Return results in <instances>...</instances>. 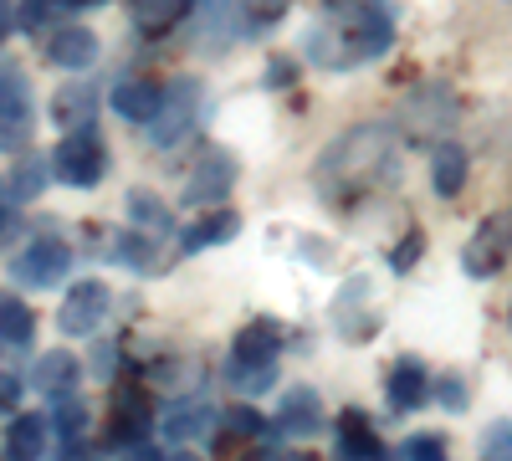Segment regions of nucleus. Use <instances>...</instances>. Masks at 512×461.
I'll return each mask as SVG.
<instances>
[{
	"mask_svg": "<svg viewBox=\"0 0 512 461\" xmlns=\"http://www.w3.org/2000/svg\"><path fill=\"white\" fill-rule=\"evenodd\" d=\"M425 395H431V374H425L420 359H400L390 369V380H384V400H390V410H420Z\"/></svg>",
	"mask_w": 512,
	"mask_h": 461,
	"instance_id": "4468645a",
	"label": "nucleus"
},
{
	"mask_svg": "<svg viewBox=\"0 0 512 461\" xmlns=\"http://www.w3.org/2000/svg\"><path fill=\"white\" fill-rule=\"evenodd\" d=\"M57 6H67V0H21V31H41L52 16H57Z\"/></svg>",
	"mask_w": 512,
	"mask_h": 461,
	"instance_id": "2f4dec72",
	"label": "nucleus"
},
{
	"mask_svg": "<svg viewBox=\"0 0 512 461\" xmlns=\"http://www.w3.org/2000/svg\"><path fill=\"white\" fill-rule=\"evenodd\" d=\"M123 461H164V456H159L149 441H128V446H123Z\"/></svg>",
	"mask_w": 512,
	"mask_h": 461,
	"instance_id": "58836bf2",
	"label": "nucleus"
},
{
	"mask_svg": "<svg viewBox=\"0 0 512 461\" xmlns=\"http://www.w3.org/2000/svg\"><path fill=\"white\" fill-rule=\"evenodd\" d=\"M52 426L62 431V441H77L82 431H88V410H82V400L62 395V400H57V410H52Z\"/></svg>",
	"mask_w": 512,
	"mask_h": 461,
	"instance_id": "cd10ccee",
	"label": "nucleus"
},
{
	"mask_svg": "<svg viewBox=\"0 0 512 461\" xmlns=\"http://www.w3.org/2000/svg\"><path fill=\"white\" fill-rule=\"evenodd\" d=\"M72 272V251L62 241H31L21 257L11 262V282L21 287H57Z\"/></svg>",
	"mask_w": 512,
	"mask_h": 461,
	"instance_id": "1a4fd4ad",
	"label": "nucleus"
},
{
	"mask_svg": "<svg viewBox=\"0 0 512 461\" xmlns=\"http://www.w3.org/2000/svg\"><path fill=\"white\" fill-rule=\"evenodd\" d=\"M210 426H216V410H210V400H200V395L175 400V405L159 410V431H164L169 446H190V441H200Z\"/></svg>",
	"mask_w": 512,
	"mask_h": 461,
	"instance_id": "9b49d317",
	"label": "nucleus"
},
{
	"mask_svg": "<svg viewBox=\"0 0 512 461\" xmlns=\"http://www.w3.org/2000/svg\"><path fill=\"white\" fill-rule=\"evenodd\" d=\"M93 113H98V88L93 82H67V88H57L52 98V123H62V129H93Z\"/></svg>",
	"mask_w": 512,
	"mask_h": 461,
	"instance_id": "dca6fc26",
	"label": "nucleus"
},
{
	"mask_svg": "<svg viewBox=\"0 0 512 461\" xmlns=\"http://www.w3.org/2000/svg\"><path fill=\"white\" fill-rule=\"evenodd\" d=\"M47 180H52V159H41V154H26V159L16 164L11 185H6L11 205H26V200H36L41 190H47Z\"/></svg>",
	"mask_w": 512,
	"mask_h": 461,
	"instance_id": "5701e85b",
	"label": "nucleus"
},
{
	"mask_svg": "<svg viewBox=\"0 0 512 461\" xmlns=\"http://www.w3.org/2000/svg\"><path fill=\"white\" fill-rule=\"evenodd\" d=\"M420 251H425V236H420V231H410V236H405V241L395 246V257H390V267H395V272H410V267L420 262Z\"/></svg>",
	"mask_w": 512,
	"mask_h": 461,
	"instance_id": "72a5a7b5",
	"label": "nucleus"
},
{
	"mask_svg": "<svg viewBox=\"0 0 512 461\" xmlns=\"http://www.w3.org/2000/svg\"><path fill=\"white\" fill-rule=\"evenodd\" d=\"M431 185H436L441 200L461 195V185H466V149L461 144H436V154H431Z\"/></svg>",
	"mask_w": 512,
	"mask_h": 461,
	"instance_id": "4be33fe9",
	"label": "nucleus"
},
{
	"mask_svg": "<svg viewBox=\"0 0 512 461\" xmlns=\"http://www.w3.org/2000/svg\"><path fill=\"white\" fill-rule=\"evenodd\" d=\"M41 451H47V421H41V415H16L6 426V456L11 461H41Z\"/></svg>",
	"mask_w": 512,
	"mask_h": 461,
	"instance_id": "412c9836",
	"label": "nucleus"
},
{
	"mask_svg": "<svg viewBox=\"0 0 512 461\" xmlns=\"http://www.w3.org/2000/svg\"><path fill=\"white\" fill-rule=\"evenodd\" d=\"M400 175V134L390 123H359V129L338 134L318 159V185L338 200H354L364 190H379Z\"/></svg>",
	"mask_w": 512,
	"mask_h": 461,
	"instance_id": "f257e3e1",
	"label": "nucleus"
},
{
	"mask_svg": "<svg viewBox=\"0 0 512 461\" xmlns=\"http://www.w3.org/2000/svg\"><path fill=\"white\" fill-rule=\"evenodd\" d=\"M31 333H36L31 308L16 298V292H0V344H16V349H26V344H31Z\"/></svg>",
	"mask_w": 512,
	"mask_h": 461,
	"instance_id": "b1692460",
	"label": "nucleus"
},
{
	"mask_svg": "<svg viewBox=\"0 0 512 461\" xmlns=\"http://www.w3.org/2000/svg\"><path fill=\"white\" fill-rule=\"evenodd\" d=\"M16 400H21V380H16L11 369H0V415H6Z\"/></svg>",
	"mask_w": 512,
	"mask_h": 461,
	"instance_id": "4c0bfd02",
	"label": "nucleus"
},
{
	"mask_svg": "<svg viewBox=\"0 0 512 461\" xmlns=\"http://www.w3.org/2000/svg\"><path fill=\"white\" fill-rule=\"evenodd\" d=\"M0 461H11V456H0Z\"/></svg>",
	"mask_w": 512,
	"mask_h": 461,
	"instance_id": "49530a36",
	"label": "nucleus"
},
{
	"mask_svg": "<svg viewBox=\"0 0 512 461\" xmlns=\"http://www.w3.org/2000/svg\"><path fill=\"white\" fill-rule=\"evenodd\" d=\"M128 216H134L139 226H149L154 236H169V226H175V216H169L149 190H128Z\"/></svg>",
	"mask_w": 512,
	"mask_h": 461,
	"instance_id": "bb28decb",
	"label": "nucleus"
},
{
	"mask_svg": "<svg viewBox=\"0 0 512 461\" xmlns=\"http://www.w3.org/2000/svg\"><path fill=\"white\" fill-rule=\"evenodd\" d=\"M236 359L241 364H277V354H282V328L272 323V318H251L241 333H236Z\"/></svg>",
	"mask_w": 512,
	"mask_h": 461,
	"instance_id": "aec40b11",
	"label": "nucleus"
},
{
	"mask_svg": "<svg viewBox=\"0 0 512 461\" xmlns=\"http://www.w3.org/2000/svg\"><path fill=\"white\" fill-rule=\"evenodd\" d=\"M108 170V149L98 139V129H72L57 149H52V175L72 190H93Z\"/></svg>",
	"mask_w": 512,
	"mask_h": 461,
	"instance_id": "20e7f679",
	"label": "nucleus"
},
{
	"mask_svg": "<svg viewBox=\"0 0 512 461\" xmlns=\"http://www.w3.org/2000/svg\"><path fill=\"white\" fill-rule=\"evenodd\" d=\"M118 257L128 267H154V241L144 231H123V246H118Z\"/></svg>",
	"mask_w": 512,
	"mask_h": 461,
	"instance_id": "7c9ffc66",
	"label": "nucleus"
},
{
	"mask_svg": "<svg viewBox=\"0 0 512 461\" xmlns=\"http://www.w3.org/2000/svg\"><path fill=\"white\" fill-rule=\"evenodd\" d=\"M67 6H98V0H67Z\"/></svg>",
	"mask_w": 512,
	"mask_h": 461,
	"instance_id": "37998d69",
	"label": "nucleus"
},
{
	"mask_svg": "<svg viewBox=\"0 0 512 461\" xmlns=\"http://www.w3.org/2000/svg\"><path fill=\"white\" fill-rule=\"evenodd\" d=\"M231 431H241V436H262V415H256L251 405H236V410H231Z\"/></svg>",
	"mask_w": 512,
	"mask_h": 461,
	"instance_id": "c9c22d12",
	"label": "nucleus"
},
{
	"mask_svg": "<svg viewBox=\"0 0 512 461\" xmlns=\"http://www.w3.org/2000/svg\"><path fill=\"white\" fill-rule=\"evenodd\" d=\"M384 16V0H328V21H369Z\"/></svg>",
	"mask_w": 512,
	"mask_h": 461,
	"instance_id": "c85d7f7f",
	"label": "nucleus"
},
{
	"mask_svg": "<svg viewBox=\"0 0 512 461\" xmlns=\"http://www.w3.org/2000/svg\"><path fill=\"white\" fill-rule=\"evenodd\" d=\"M231 185H236V159L226 149H210L195 164V175L185 180V205H205V211H216V200H226Z\"/></svg>",
	"mask_w": 512,
	"mask_h": 461,
	"instance_id": "9d476101",
	"label": "nucleus"
},
{
	"mask_svg": "<svg viewBox=\"0 0 512 461\" xmlns=\"http://www.w3.org/2000/svg\"><path fill=\"white\" fill-rule=\"evenodd\" d=\"M451 123H456V98H451V88L431 82V88L410 93V103H405V123H400V129H405V139H410V144H446Z\"/></svg>",
	"mask_w": 512,
	"mask_h": 461,
	"instance_id": "423d86ee",
	"label": "nucleus"
},
{
	"mask_svg": "<svg viewBox=\"0 0 512 461\" xmlns=\"http://www.w3.org/2000/svg\"><path fill=\"white\" fill-rule=\"evenodd\" d=\"M82 380V359H72L67 349H47L36 359V369H31V385L41 390V395H72V385Z\"/></svg>",
	"mask_w": 512,
	"mask_h": 461,
	"instance_id": "a211bd4d",
	"label": "nucleus"
},
{
	"mask_svg": "<svg viewBox=\"0 0 512 461\" xmlns=\"http://www.w3.org/2000/svg\"><path fill=\"white\" fill-rule=\"evenodd\" d=\"M108 282L98 277H82L72 282V292L62 298V313H57V328L67 333V339H88V333H98V323L108 318Z\"/></svg>",
	"mask_w": 512,
	"mask_h": 461,
	"instance_id": "6e6552de",
	"label": "nucleus"
},
{
	"mask_svg": "<svg viewBox=\"0 0 512 461\" xmlns=\"http://www.w3.org/2000/svg\"><path fill=\"white\" fill-rule=\"evenodd\" d=\"M256 461H277V456H272V451H262V456H256Z\"/></svg>",
	"mask_w": 512,
	"mask_h": 461,
	"instance_id": "a18cd8bd",
	"label": "nucleus"
},
{
	"mask_svg": "<svg viewBox=\"0 0 512 461\" xmlns=\"http://www.w3.org/2000/svg\"><path fill=\"white\" fill-rule=\"evenodd\" d=\"M0 41H6V11H0Z\"/></svg>",
	"mask_w": 512,
	"mask_h": 461,
	"instance_id": "c03bdc74",
	"label": "nucleus"
},
{
	"mask_svg": "<svg viewBox=\"0 0 512 461\" xmlns=\"http://www.w3.org/2000/svg\"><path fill=\"white\" fill-rule=\"evenodd\" d=\"M405 461H446V441L431 436V431H425V436H410V441H405Z\"/></svg>",
	"mask_w": 512,
	"mask_h": 461,
	"instance_id": "473e14b6",
	"label": "nucleus"
},
{
	"mask_svg": "<svg viewBox=\"0 0 512 461\" xmlns=\"http://www.w3.org/2000/svg\"><path fill=\"white\" fill-rule=\"evenodd\" d=\"M236 231H241V216L226 211V205H216V211H205L180 236V251H185V257H195V251H205V246H226V241H236Z\"/></svg>",
	"mask_w": 512,
	"mask_h": 461,
	"instance_id": "6ab92c4d",
	"label": "nucleus"
},
{
	"mask_svg": "<svg viewBox=\"0 0 512 461\" xmlns=\"http://www.w3.org/2000/svg\"><path fill=\"white\" fill-rule=\"evenodd\" d=\"M395 41V21L390 16H369V21H328L308 36V57L323 72H349L369 57H384Z\"/></svg>",
	"mask_w": 512,
	"mask_h": 461,
	"instance_id": "f03ea898",
	"label": "nucleus"
},
{
	"mask_svg": "<svg viewBox=\"0 0 512 461\" xmlns=\"http://www.w3.org/2000/svg\"><path fill=\"white\" fill-rule=\"evenodd\" d=\"M482 456L487 461H512V421H492L482 431Z\"/></svg>",
	"mask_w": 512,
	"mask_h": 461,
	"instance_id": "c756f323",
	"label": "nucleus"
},
{
	"mask_svg": "<svg viewBox=\"0 0 512 461\" xmlns=\"http://www.w3.org/2000/svg\"><path fill=\"white\" fill-rule=\"evenodd\" d=\"M190 6H195V0H139V6H134V26L144 36H159V31L175 26Z\"/></svg>",
	"mask_w": 512,
	"mask_h": 461,
	"instance_id": "393cba45",
	"label": "nucleus"
},
{
	"mask_svg": "<svg viewBox=\"0 0 512 461\" xmlns=\"http://www.w3.org/2000/svg\"><path fill=\"white\" fill-rule=\"evenodd\" d=\"M36 134V103L31 88L16 67H0V149L6 154H26Z\"/></svg>",
	"mask_w": 512,
	"mask_h": 461,
	"instance_id": "39448f33",
	"label": "nucleus"
},
{
	"mask_svg": "<svg viewBox=\"0 0 512 461\" xmlns=\"http://www.w3.org/2000/svg\"><path fill=\"white\" fill-rule=\"evenodd\" d=\"M169 461H200V456H190V451H180V456H169Z\"/></svg>",
	"mask_w": 512,
	"mask_h": 461,
	"instance_id": "79ce46f5",
	"label": "nucleus"
},
{
	"mask_svg": "<svg viewBox=\"0 0 512 461\" xmlns=\"http://www.w3.org/2000/svg\"><path fill=\"white\" fill-rule=\"evenodd\" d=\"M272 380H277V364H231L226 369V385L236 390V395H262V390H272Z\"/></svg>",
	"mask_w": 512,
	"mask_h": 461,
	"instance_id": "a878e982",
	"label": "nucleus"
},
{
	"mask_svg": "<svg viewBox=\"0 0 512 461\" xmlns=\"http://www.w3.org/2000/svg\"><path fill=\"white\" fill-rule=\"evenodd\" d=\"M277 426L287 436H318L323 431V400L313 385H292L282 395V410H277Z\"/></svg>",
	"mask_w": 512,
	"mask_h": 461,
	"instance_id": "ddd939ff",
	"label": "nucleus"
},
{
	"mask_svg": "<svg viewBox=\"0 0 512 461\" xmlns=\"http://www.w3.org/2000/svg\"><path fill=\"white\" fill-rule=\"evenodd\" d=\"M338 461H390L384 446H379V436H374V426L359 410L338 415Z\"/></svg>",
	"mask_w": 512,
	"mask_h": 461,
	"instance_id": "f3484780",
	"label": "nucleus"
},
{
	"mask_svg": "<svg viewBox=\"0 0 512 461\" xmlns=\"http://www.w3.org/2000/svg\"><path fill=\"white\" fill-rule=\"evenodd\" d=\"M16 226V216H11V200H0V236H6Z\"/></svg>",
	"mask_w": 512,
	"mask_h": 461,
	"instance_id": "a19ab883",
	"label": "nucleus"
},
{
	"mask_svg": "<svg viewBox=\"0 0 512 461\" xmlns=\"http://www.w3.org/2000/svg\"><path fill=\"white\" fill-rule=\"evenodd\" d=\"M159 108H164V88L154 77H123L118 88H113V113L123 118V123H149L159 118Z\"/></svg>",
	"mask_w": 512,
	"mask_h": 461,
	"instance_id": "f8f14e48",
	"label": "nucleus"
},
{
	"mask_svg": "<svg viewBox=\"0 0 512 461\" xmlns=\"http://www.w3.org/2000/svg\"><path fill=\"white\" fill-rule=\"evenodd\" d=\"M200 108H205L200 77H175V82L164 88V108H159V118L149 123V144H154V149H175V144L195 129Z\"/></svg>",
	"mask_w": 512,
	"mask_h": 461,
	"instance_id": "7ed1b4c3",
	"label": "nucleus"
},
{
	"mask_svg": "<svg viewBox=\"0 0 512 461\" xmlns=\"http://www.w3.org/2000/svg\"><path fill=\"white\" fill-rule=\"evenodd\" d=\"M267 82H272V88H282V82H292V62H282V57H277V62L267 67Z\"/></svg>",
	"mask_w": 512,
	"mask_h": 461,
	"instance_id": "ea45409f",
	"label": "nucleus"
},
{
	"mask_svg": "<svg viewBox=\"0 0 512 461\" xmlns=\"http://www.w3.org/2000/svg\"><path fill=\"white\" fill-rule=\"evenodd\" d=\"M47 57L67 72H82V67L98 62V36L88 26H62V31L47 36Z\"/></svg>",
	"mask_w": 512,
	"mask_h": 461,
	"instance_id": "2eb2a0df",
	"label": "nucleus"
},
{
	"mask_svg": "<svg viewBox=\"0 0 512 461\" xmlns=\"http://www.w3.org/2000/svg\"><path fill=\"white\" fill-rule=\"evenodd\" d=\"M507 257H512V211H492L477 226V236L466 241L461 267H466V277H497L507 267Z\"/></svg>",
	"mask_w": 512,
	"mask_h": 461,
	"instance_id": "0eeeda50",
	"label": "nucleus"
},
{
	"mask_svg": "<svg viewBox=\"0 0 512 461\" xmlns=\"http://www.w3.org/2000/svg\"><path fill=\"white\" fill-rule=\"evenodd\" d=\"M113 369H118V349H113V344H98V354H93V374H98V380H113Z\"/></svg>",
	"mask_w": 512,
	"mask_h": 461,
	"instance_id": "e433bc0d",
	"label": "nucleus"
},
{
	"mask_svg": "<svg viewBox=\"0 0 512 461\" xmlns=\"http://www.w3.org/2000/svg\"><path fill=\"white\" fill-rule=\"evenodd\" d=\"M436 395H441V405H446V410H466V395H472V390H466L461 374H446V380L436 385Z\"/></svg>",
	"mask_w": 512,
	"mask_h": 461,
	"instance_id": "f704fd0d",
	"label": "nucleus"
}]
</instances>
